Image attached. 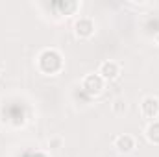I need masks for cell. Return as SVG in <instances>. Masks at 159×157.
Segmentation results:
<instances>
[{
  "mask_svg": "<svg viewBox=\"0 0 159 157\" xmlns=\"http://www.w3.org/2000/svg\"><path fill=\"white\" fill-rule=\"evenodd\" d=\"M81 89H83L89 96H98V94H102L104 89H106V79L102 78L98 72L87 74L85 78L81 79Z\"/></svg>",
  "mask_w": 159,
  "mask_h": 157,
  "instance_id": "6da1fadb",
  "label": "cell"
},
{
  "mask_svg": "<svg viewBox=\"0 0 159 157\" xmlns=\"http://www.w3.org/2000/svg\"><path fill=\"white\" fill-rule=\"evenodd\" d=\"M141 115L144 118H148L150 122L152 120H157L159 117V100L156 96H144L143 102H141Z\"/></svg>",
  "mask_w": 159,
  "mask_h": 157,
  "instance_id": "3957f363",
  "label": "cell"
},
{
  "mask_svg": "<svg viewBox=\"0 0 159 157\" xmlns=\"http://www.w3.org/2000/svg\"><path fill=\"white\" fill-rule=\"evenodd\" d=\"M144 137L150 144H159V120H152L144 128Z\"/></svg>",
  "mask_w": 159,
  "mask_h": 157,
  "instance_id": "8992f818",
  "label": "cell"
},
{
  "mask_svg": "<svg viewBox=\"0 0 159 157\" xmlns=\"http://www.w3.org/2000/svg\"><path fill=\"white\" fill-rule=\"evenodd\" d=\"M113 146L119 150L120 154H131V152L135 150L137 142H135V137H133V135H129V133H120V135L115 137Z\"/></svg>",
  "mask_w": 159,
  "mask_h": 157,
  "instance_id": "5b68a950",
  "label": "cell"
},
{
  "mask_svg": "<svg viewBox=\"0 0 159 157\" xmlns=\"http://www.w3.org/2000/svg\"><path fill=\"white\" fill-rule=\"evenodd\" d=\"M94 30H96V24L91 17H80L74 22V35L78 39H91L94 35Z\"/></svg>",
  "mask_w": 159,
  "mask_h": 157,
  "instance_id": "7a4b0ae2",
  "label": "cell"
},
{
  "mask_svg": "<svg viewBox=\"0 0 159 157\" xmlns=\"http://www.w3.org/2000/svg\"><path fill=\"white\" fill-rule=\"evenodd\" d=\"M98 74L106 81H113L120 76V65L113 59H106L100 63V69H98Z\"/></svg>",
  "mask_w": 159,
  "mask_h": 157,
  "instance_id": "277c9868",
  "label": "cell"
},
{
  "mask_svg": "<svg viewBox=\"0 0 159 157\" xmlns=\"http://www.w3.org/2000/svg\"><path fill=\"white\" fill-rule=\"evenodd\" d=\"M154 41H156V44H157V46H159V32H157V34H156V37H154Z\"/></svg>",
  "mask_w": 159,
  "mask_h": 157,
  "instance_id": "9c48e42d",
  "label": "cell"
},
{
  "mask_svg": "<svg viewBox=\"0 0 159 157\" xmlns=\"http://www.w3.org/2000/svg\"><path fill=\"white\" fill-rule=\"evenodd\" d=\"M48 146H50V148H61V146H63V139H61V137H52V139L48 141Z\"/></svg>",
  "mask_w": 159,
  "mask_h": 157,
  "instance_id": "ba28073f",
  "label": "cell"
},
{
  "mask_svg": "<svg viewBox=\"0 0 159 157\" xmlns=\"http://www.w3.org/2000/svg\"><path fill=\"white\" fill-rule=\"evenodd\" d=\"M111 109H113L115 115H124V113L128 111V102H126V98H122V96L115 98L113 104H111Z\"/></svg>",
  "mask_w": 159,
  "mask_h": 157,
  "instance_id": "52a82bcc",
  "label": "cell"
}]
</instances>
